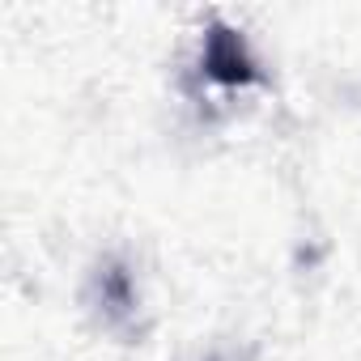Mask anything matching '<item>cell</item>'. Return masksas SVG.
I'll return each mask as SVG.
<instances>
[{
	"mask_svg": "<svg viewBox=\"0 0 361 361\" xmlns=\"http://www.w3.org/2000/svg\"><path fill=\"white\" fill-rule=\"evenodd\" d=\"M200 64L221 85H255L259 81V64L251 60L243 35L230 30V26H221V22H213L204 30V56H200Z\"/></svg>",
	"mask_w": 361,
	"mask_h": 361,
	"instance_id": "1",
	"label": "cell"
}]
</instances>
